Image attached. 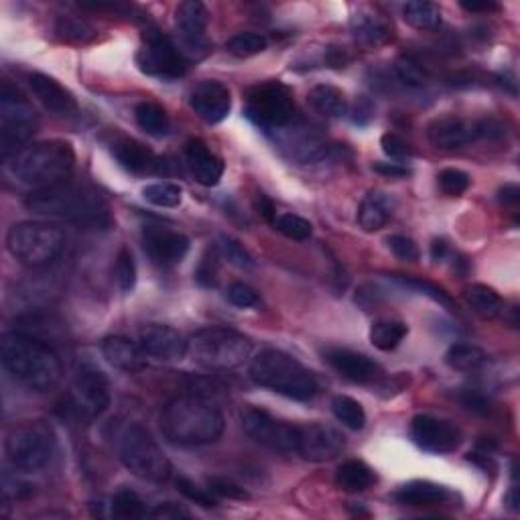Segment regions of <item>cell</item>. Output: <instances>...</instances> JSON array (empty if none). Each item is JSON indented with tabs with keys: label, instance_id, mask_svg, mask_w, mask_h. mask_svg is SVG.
<instances>
[{
	"label": "cell",
	"instance_id": "1",
	"mask_svg": "<svg viewBox=\"0 0 520 520\" xmlns=\"http://www.w3.org/2000/svg\"><path fill=\"white\" fill-rule=\"evenodd\" d=\"M0 360L6 372L35 393L55 388L63 376V366L52 346L23 332L4 333L0 340Z\"/></svg>",
	"mask_w": 520,
	"mask_h": 520
},
{
	"label": "cell",
	"instance_id": "2",
	"mask_svg": "<svg viewBox=\"0 0 520 520\" xmlns=\"http://www.w3.org/2000/svg\"><path fill=\"white\" fill-rule=\"evenodd\" d=\"M226 419L210 398L177 396L161 412V431L167 441L181 447L208 445L222 437Z\"/></svg>",
	"mask_w": 520,
	"mask_h": 520
},
{
	"label": "cell",
	"instance_id": "3",
	"mask_svg": "<svg viewBox=\"0 0 520 520\" xmlns=\"http://www.w3.org/2000/svg\"><path fill=\"white\" fill-rule=\"evenodd\" d=\"M28 212L37 216L66 220L84 226H102L110 222L108 202L88 185L60 183L47 189H37L25 199Z\"/></svg>",
	"mask_w": 520,
	"mask_h": 520
},
{
	"label": "cell",
	"instance_id": "4",
	"mask_svg": "<svg viewBox=\"0 0 520 520\" xmlns=\"http://www.w3.org/2000/svg\"><path fill=\"white\" fill-rule=\"evenodd\" d=\"M74 167L76 153L69 142L63 140L33 142L12 155L9 163L11 173L35 191L66 183Z\"/></svg>",
	"mask_w": 520,
	"mask_h": 520
},
{
	"label": "cell",
	"instance_id": "5",
	"mask_svg": "<svg viewBox=\"0 0 520 520\" xmlns=\"http://www.w3.org/2000/svg\"><path fill=\"white\" fill-rule=\"evenodd\" d=\"M248 376L256 384L295 401H311L317 395V380L308 368L281 350H262L252 358Z\"/></svg>",
	"mask_w": 520,
	"mask_h": 520
},
{
	"label": "cell",
	"instance_id": "6",
	"mask_svg": "<svg viewBox=\"0 0 520 520\" xmlns=\"http://www.w3.org/2000/svg\"><path fill=\"white\" fill-rule=\"evenodd\" d=\"M189 354L205 370L228 372L248 362L252 341L230 327H204L189 338Z\"/></svg>",
	"mask_w": 520,
	"mask_h": 520
},
{
	"label": "cell",
	"instance_id": "7",
	"mask_svg": "<svg viewBox=\"0 0 520 520\" xmlns=\"http://www.w3.org/2000/svg\"><path fill=\"white\" fill-rule=\"evenodd\" d=\"M6 248L20 265L41 268L60 259L66 248V234L53 224L20 222L6 234Z\"/></svg>",
	"mask_w": 520,
	"mask_h": 520
},
{
	"label": "cell",
	"instance_id": "8",
	"mask_svg": "<svg viewBox=\"0 0 520 520\" xmlns=\"http://www.w3.org/2000/svg\"><path fill=\"white\" fill-rule=\"evenodd\" d=\"M118 458L123 466L137 478L145 482H167L173 466L161 445L153 439L145 427L128 425L118 437Z\"/></svg>",
	"mask_w": 520,
	"mask_h": 520
},
{
	"label": "cell",
	"instance_id": "9",
	"mask_svg": "<svg viewBox=\"0 0 520 520\" xmlns=\"http://www.w3.org/2000/svg\"><path fill=\"white\" fill-rule=\"evenodd\" d=\"M39 128V114L17 88H0V151L4 159L27 147Z\"/></svg>",
	"mask_w": 520,
	"mask_h": 520
},
{
	"label": "cell",
	"instance_id": "10",
	"mask_svg": "<svg viewBox=\"0 0 520 520\" xmlns=\"http://www.w3.org/2000/svg\"><path fill=\"white\" fill-rule=\"evenodd\" d=\"M55 436L52 427L43 421H28L12 427L4 441L9 464L20 472H37L53 458Z\"/></svg>",
	"mask_w": 520,
	"mask_h": 520
},
{
	"label": "cell",
	"instance_id": "11",
	"mask_svg": "<svg viewBox=\"0 0 520 520\" xmlns=\"http://www.w3.org/2000/svg\"><path fill=\"white\" fill-rule=\"evenodd\" d=\"M246 116L267 132H281L293 124V94L281 82H265L246 92Z\"/></svg>",
	"mask_w": 520,
	"mask_h": 520
},
{
	"label": "cell",
	"instance_id": "12",
	"mask_svg": "<svg viewBox=\"0 0 520 520\" xmlns=\"http://www.w3.org/2000/svg\"><path fill=\"white\" fill-rule=\"evenodd\" d=\"M137 63L140 71L155 77H181L189 68V60L181 53L177 43L171 41L156 28H148L142 41L140 52L137 53Z\"/></svg>",
	"mask_w": 520,
	"mask_h": 520
},
{
	"label": "cell",
	"instance_id": "13",
	"mask_svg": "<svg viewBox=\"0 0 520 520\" xmlns=\"http://www.w3.org/2000/svg\"><path fill=\"white\" fill-rule=\"evenodd\" d=\"M242 429L256 444L281 453H297L299 425H291L275 419L270 412L248 407L242 412Z\"/></svg>",
	"mask_w": 520,
	"mask_h": 520
},
{
	"label": "cell",
	"instance_id": "14",
	"mask_svg": "<svg viewBox=\"0 0 520 520\" xmlns=\"http://www.w3.org/2000/svg\"><path fill=\"white\" fill-rule=\"evenodd\" d=\"M208 23H210V12L205 9L204 3L197 0H185L175 11V27L177 35H180V43L177 47L181 49V53L191 61L196 57H204L210 52V41H208Z\"/></svg>",
	"mask_w": 520,
	"mask_h": 520
},
{
	"label": "cell",
	"instance_id": "15",
	"mask_svg": "<svg viewBox=\"0 0 520 520\" xmlns=\"http://www.w3.org/2000/svg\"><path fill=\"white\" fill-rule=\"evenodd\" d=\"M346 450V437L338 429L324 423L301 425L297 433V455L313 464L336 460Z\"/></svg>",
	"mask_w": 520,
	"mask_h": 520
},
{
	"label": "cell",
	"instance_id": "16",
	"mask_svg": "<svg viewBox=\"0 0 520 520\" xmlns=\"http://www.w3.org/2000/svg\"><path fill=\"white\" fill-rule=\"evenodd\" d=\"M411 437L423 452L429 453H452L460 450L464 436L460 427L447 419L433 415H417L411 421Z\"/></svg>",
	"mask_w": 520,
	"mask_h": 520
},
{
	"label": "cell",
	"instance_id": "17",
	"mask_svg": "<svg viewBox=\"0 0 520 520\" xmlns=\"http://www.w3.org/2000/svg\"><path fill=\"white\" fill-rule=\"evenodd\" d=\"M142 352L161 362H181L189 354V340L175 327L165 324H148L139 332Z\"/></svg>",
	"mask_w": 520,
	"mask_h": 520
},
{
	"label": "cell",
	"instance_id": "18",
	"mask_svg": "<svg viewBox=\"0 0 520 520\" xmlns=\"http://www.w3.org/2000/svg\"><path fill=\"white\" fill-rule=\"evenodd\" d=\"M74 395L77 404L92 417L102 415L110 407V382L102 370L84 362L76 368Z\"/></svg>",
	"mask_w": 520,
	"mask_h": 520
},
{
	"label": "cell",
	"instance_id": "19",
	"mask_svg": "<svg viewBox=\"0 0 520 520\" xmlns=\"http://www.w3.org/2000/svg\"><path fill=\"white\" fill-rule=\"evenodd\" d=\"M189 238L181 232L169 230L161 226H147L142 230V246L148 259L155 260L156 265H177L189 252Z\"/></svg>",
	"mask_w": 520,
	"mask_h": 520
},
{
	"label": "cell",
	"instance_id": "20",
	"mask_svg": "<svg viewBox=\"0 0 520 520\" xmlns=\"http://www.w3.org/2000/svg\"><path fill=\"white\" fill-rule=\"evenodd\" d=\"M189 104L199 118L205 120L208 124H218L222 123L232 110L230 90H228L222 82L213 80L199 82L196 88L191 90Z\"/></svg>",
	"mask_w": 520,
	"mask_h": 520
},
{
	"label": "cell",
	"instance_id": "21",
	"mask_svg": "<svg viewBox=\"0 0 520 520\" xmlns=\"http://www.w3.org/2000/svg\"><path fill=\"white\" fill-rule=\"evenodd\" d=\"M433 147L441 151H455L478 140V120H468L461 116H445L433 120L427 128Z\"/></svg>",
	"mask_w": 520,
	"mask_h": 520
},
{
	"label": "cell",
	"instance_id": "22",
	"mask_svg": "<svg viewBox=\"0 0 520 520\" xmlns=\"http://www.w3.org/2000/svg\"><path fill=\"white\" fill-rule=\"evenodd\" d=\"M325 360L340 376L344 379L352 380V382H374L380 379L382 368L376 364L372 358L368 356L354 352V350H346V348H333V350L325 352Z\"/></svg>",
	"mask_w": 520,
	"mask_h": 520
},
{
	"label": "cell",
	"instance_id": "23",
	"mask_svg": "<svg viewBox=\"0 0 520 520\" xmlns=\"http://www.w3.org/2000/svg\"><path fill=\"white\" fill-rule=\"evenodd\" d=\"M28 88L43 104V108L53 112L55 116H74L77 112L74 94L68 88H63L60 82L53 80V77L35 71V74L28 76Z\"/></svg>",
	"mask_w": 520,
	"mask_h": 520
},
{
	"label": "cell",
	"instance_id": "24",
	"mask_svg": "<svg viewBox=\"0 0 520 520\" xmlns=\"http://www.w3.org/2000/svg\"><path fill=\"white\" fill-rule=\"evenodd\" d=\"M185 159L196 181L204 188L218 185L224 175V163L220 156L205 145L202 139H191L185 147Z\"/></svg>",
	"mask_w": 520,
	"mask_h": 520
},
{
	"label": "cell",
	"instance_id": "25",
	"mask_svg": "<svg viewBox=\"0 0 520 520\" xmlns=\"http://www.w3.org/2000/svg\"><path fill=\"white\" fill-rule=\"evenodd\" d=\"M100 350H102V356L110 366L123 370V372H128V374L140 372L147 364L145 362L147 354L142 352L140 344L124 336L106 338L102 341V346H100Z\"/></svg>",
	"mask_w": 520,
	"mask_h": 520
},
{
	"label": "cell",
	"instance_id": "26",
	"mask_svg": "<svg viewBox=\"0 0 520 520\" xmlns=\"http://www.w3.org/2000/svg\"><path fill=\"white\" fill-rule=\"evenodd\" d=\"M350 28L354 37L366 47L387 45L395 37L393 25L382 14L368 9L354 12V17L350 19Z\"/></svg>",
	"mask_w": 520,
	"mask_h": 520
},
{
	"label": "cell",
	"instance_id": "27",
	"mask_svg": "<svg viewBox=\"0 0 520 520\" xmlns=\"http://www.w3.org/2000/svg\"><path fill=\"white\" fill-rule=\"evenodd\" d=\"M447 498L450 490L429 480H412L395 492V500L404 507H439Z\"/></svg>",
	"mask_w": 520,
	"mask_h": 520
},
{
	"label": "cell",
	"instance_id": "28",
	"mask_svg": "<svg viewBox=\"0 0 520 520\" xmlns=\"http://www.w3.org/2000/svg\"><path fill=\"white\" fill-rule=\"evenodd\" d=\"M395 204L384 191H370L358 208V224L364 232H379L393 218Z\"/></svg>",
	"mask_w": 520,
	"mask_h": 520
},
{
	"label": "cell",
	"instance_id": "29",
	"mask_svg": "<svg viewBox=\"0 0 520 520\" xmlns=\"http://www.w3.org/2000/svg\"><path fill=\"white\" fill-rule=\"evenodd\" d=\"M114 156L120 163V167H124L128 173L134 175H145L148 171H155L156 159L153 151L142 142L134 139H123L114 145Z\"/></svg>",
	"mask_w": 520,
	"mask_h": 520
},
{
	"label": "cell",
	"instance_id": "30",
	"mask_svg": "<svg viewBox=\"0 0 520 520\" xmlns=\"http://www.w3.org/2000/svg\"><path fill=\"white\" fill-rule=\"evenodd\" d=\"M308 100L311 108L325 118H341L348 114V98L336 85L319 84L309 90Z\"/></svg>",
	"mask_w": 520,
	"mask_h": 520
},
{
	"label": "cell",
	"instance_id": "31",
	"mask_svg": "<svg viewBox=\"0 0 520 520\" xmlns=\"http://www.w3.org/2000/svg\"><path fill=\"white\" fill-rule=\"evenodd\" d=\"M464 297L476 316H480L484 319H496L504 311L500 295H498L492 287H488V284L482 283L469 284L464 291Z\"/></svg>",
	"mask_w": 520,
	"mask_h": 520
},
{
	"label": "cell",
	"instance_id": "32",
	"mask_svg": "<svg viewBox=\"0 0 520 520\" xmlns=\"http://www.w3.org/2000/svg\"><path fill=\"white\" fill-rule=\"evenodd\" d=\"M376 482V476L364 461L350 460L346 464H341L336 476V484L344 492H364Z\"/></svg>",
	"mask_w": 520,
	"mask_h": 520
},
{
	"label": "cell",
	"instance_id": "33",
	"mask_svg": "<svg viewBox=\"0 0 520 520\" xmlns=\"http://www.w3.org/2000/svg\"><path fill=\"white\" fill-rule=\"evenodd\" d=\"M409 325L398 319H380L370 327V341L382 352H393L407 338Z\"/></svg>",
	"mask_w": 520,
	"mask_h": 520
},
{
	"label": "cell",
	"instance_id": "34",
	"mask_svg": "<svg viewBox=\"0 0 520 520\" xmlns=\"http://www.w3.org/2000/svg\"><path fill=\"white\" fill-rule=\"evenodd\" d=\"M488 356L478 346L453 344L445 354V364L458 372H476L486 366Z\"/></svg>",
	"mask_w": 520,
	"mask_h": 520
},
{
	"label": "cell",
	"instance_id": "35",
	"mask_svg": "<svg viewBox=\"0 0 520 520\" xmlns=\"http://www.w3.org/2000/svg\"><path fill=\"white\" fill-rule=\"evenodd\" d=\"M134 120L151 137H165L171 131V120L163 106L155 102H140L134 108Z\"/></svg>",
	"mask_w": 520,
	"mask_h": 520
},
{
	"label": "cell",
	"instance_id": "36",
	"mask_svg": "<svg viewBox=\"0 0 520 520\" xmlns=\"http://www.w3.org/2000/svg\"><path fill=\"white\" fill-rule=\"evenodd\" d=\"M403 17L411 27L419 31H436L441 25V11L437 4L425 3V0H411L404 4Z\"/></svg>",
	"mask_w": 520,
	"mask_h": 520
},
{
	"label": "cell",
	"instance_id": "37",
	"mask_svg": "<svg viewBox=\"0 0 520 520\" xmlns=\"http://www.w3.org/2000/svg\"><path fill=\"white\" fill-rule=\"evenodd\" d=\"M332 411H333V415H336L338 421L341 425H346L348 429H352V431L364 429V425H366L364 407H362L358 401H354L352 396H346V395L333 396Z\"/></svg>",
	"mask_w": 520,
	"mask_h": 520
},
{
	"label": "cell",
	"instance_id": "38",
	"mask_svg": "<svg viewBox=\"0 0 520 520\" xmlns=\"http://www.w3.org/2000/svg\"><path fill=\"white\" fill-rule=\"evenodd\" d=\"M110 512L114 518H145L148 516V507L145 500L132 490H120V492L114 494Z\"/></svg>",
	"mask_w": 520,
	"mask_h": 520
},
{
	"label": "cell",
	"instance_id": "39",
	"mask_svg": "<svg viewBox=\"0 0 520 520\" xmlns=\"http://www.w3.org/2000/svg\"><path fill=\"white\" fill-rule=\"evenodd\" d=\"M142 197L156 208H177L183 199V189L177 183L169 181L151 183L142 189Z\"/></svg>",
	"mask_w": 520,
	"mask_h": 520
},
{
	"label": "cell",
	"instance_id": "40",
	"mask_svg": "<svg viewBox=\"0 0 520 520\" xmlns=\"http://www.w3.org/2000/svg\"><path fill=\"white\" fill-rule=\"evenodd\" d=\"M267 47H268L267 37L259 33H238V35H234L232 39H228L226 43L228 53H232L234 57H242V60L259 55L265 52Z\"/></svg>",
	"mask_w": 520,
	"mask_h": 520
},
{
	"label": "cell",
	"instance_id": "41",
	"mask_svg": "<svg viewBox=\"0 0 520 520\" xmlns=\"http://www.w3.org/2000/svg\"><path fill=\"white\" fill-rule=\"evenodd\" d=\"M55 33L60 35L63 41H71V43H88L96 37L94 27L88 25L84 19H77V17H60L57 19Z\"/></svg>",
	"mask_w": 520,
	"mask_h": 520
},
{
	"label": "cell",
	"instance_id": "42",
	"mask_svg": "<svg viewBox=\"0 0 520 520\" xmlns=\"http://www.w3.org/2000/svg\"><path fill=\"white\" fill-rule=\"evenodd\" d=\"M114 276H116V284L123 293H131L137 284V265H134V256L123 246L116 254V265H114Z\"/></svg>",
	"mask_w": 520,
	"mask_h": 520
},
{
	"label": "cell",
	"instance_id": "43",
	"mask_svg": "<svg viewBox=\"0 0 520 520\" xmlns=\"http://www.w3.org/2000/svg\"><path fill=\"white\" fill-rule=\"evenodd\" d=\"M216 251L220 252V256H222L224 260H228L234 267L244 268V270L254 268V259L251 256V252H248L236 238L220 236Z\"/></svg>",
	"mask_w": 520,
	"mask_h": 520
},
{
	"label": "cell",
	"instance_id": "44",
	"mask_svg": "<svg viewBox=\"0 0 520 520\" xmlns=\"http://www.w3.org/2000/svg\"><path fill=\"white\" fill-rule=\"evenodd\" d=\"M393 281L396 284H401V287H404V289H411V291H415V293L427 295L436 303L444 305V308H447V309H453V301L450 297H447L444 289L437 287V284H433L429 281H421V279H412V276H401V275L393 276Z\"/></svg>",
	"mask_w": 520,
	"mask_h": 520
},
{
	"label": "cell",
	"instance_id": "45",
	"mask_svg": "<svg viewBox=\"0 0 520 520\" xmlns=\"http://www.w3.org/2000/svg\"><path fill=\"white\" fill-rule=\"evenodd\" d=\"M396 76L407 88L412 90H421L429 84V74H427V69L421 63L412 60V57H401V60L396 61Z\"/></svg>",
	"mask_w": 520,
	"mask_h": 520
},
{
	"label": "cell",
	"instance_id": "46",
	"mask_svg": "<svg viewBox=\"0 0 520 520\" xmlns=\"http://www.w3.org/2000/svg\"><path fill=\"white\" fill-rule=\"evenodd\" d=\"M273 226L283 234V236H287L291 240H299V242L308 240L313 232V228L308 220L301 216H295V213H281V216H276Z\"/></svg>",
	"mask_w": 520,
	"mask_h": 520
},
{
	"label": "cell",
	"instance_id": "47",
	"mask_svg": "<svg viewBox=\"0 0 520 520\" xmlns=\"http://www.w3.org/2000/svg\"><path fill=\"white\" fill-rule=\"evenodd\" d=\"M437 181H439L441 191L453 197L466 194V191L469 189V185H472V180H469V175L466 173V171L453 169V167L441 171V173L437 175Z\"/></svg>",
	"mask_w": 520,
	"mask_h": 520
},
{
	"label": "cell",
	"instance_id": "48",
	"mask_svg": "<svg viewBox=\"0 0 520 520\" xmlns=\"http://www.w3.org/2000/svg\"><path fill=\"white\" fill-rule=\"evenodd\" d=\"M177 490H180V492L188 498V500L196 502L204 508H213L218 504L216 498H213V494L210 492V488L205 490L202 486H197L196 482L185 478V476H180V478H177Z\"/></svg>",
	"mask_w": 520,
	"mask_h": 520
},
{
	"label": "cell",
	"instance_id": "49",
	"mask_svg": "<svg viewBox=\"0 0 520 520\" xmlns=\"http://www.w3.org/2000/svg\"><path fill=\"white\" fill-rule=\"evenodd\" d=\"M380 147H382L384 155L390 156V159H395V161H407L412 156V147L409 145L407 140H404L403 137H398V134H395V132L382 134Z\"/></svg>",
	"mask_w": 520,
	"mask_h": 520
},
{
	"label": "cell",
	"instance_id": "50",
	"mask_svg": "<svg viewBox=\"0 0 520 520\" xmlns=\"http://www.w3.org/2000/svg\"><path fill=\"white\" fill-rule=\"evenodd\" d=\"M387 246L393 251L396 259L407 260V262L419 260V248L415 244V240L401 236V234H393V236L387 238Z\"/></svg>",
	"mask_w": 520,
	"mask_h": 520
},
{
	"label": "cell",
	"instance_id": "51",
	"mask_svg": "<svg viewBox=\"0 0 520 520\" xmlns=\"http://www.w3.org/2000/svg\"><path fill=\"white\" fill-rule=\"evenodd\" d=\"M208 486L212 494H216L220 498H228V500H248V498H251L244 488H240L238 484H234L232 480H226V478H210Z\"/></svg>",
	"mask_w": 520,
	"mask_h": 520
},
{
	"label": "cell",
	"instance_id": "52",
	"mask_svg": "<svg viewBox=\"0 0 520 520\" xmlns=\"http://www.w3.org/2000/svg\"><path fill=\"white\" fill-rule=\"evenodd\" d=\"M218 259H220L218 251H208V254L204 256L202 262H199L197 270H196V279L199 284H204V287H213V284H216Z\"/></svg>",
	"mask_w": 520,
	"mask_h": 520
},
{
	"label": "cell",
	"instance_id": "53",
	"mask_svg": "<svg viewBox=\"0 0 520 520\" xmlns=\"http://www.w3.org/2000/svg\"><path fill=\"white\" fill-rule=\"evenodd\" d=\"M228 299H230L232 305H236V308H254L256 303H259V293L251 287V284L246 283H232L230 289H228Z\"/></svg>",
	"mask_w": 520,
	"mask_h": 520
},
{
	"label": "cell",
	"instance_id": "54",
	"mask_svg": "<svg viewBox=\"0 0 520 520\" xmlns=\"http://www.w3.org/2000/svg\"><path fill=\"white\" fill-rule=\"evenodd\" d=\"M460 403L464 404L468 411L476 412V415H488L490 412V398L476 388H468L460 395Z\"/></svg>",
	"mask_w": 520,
	"mask_h": 520
},
{
	"label": "cell",
	"instance_id": "55",
	"mask_svg": "<svg viewBox=\"0 0 520 520\" xmlns=\"http://www.w3.org/2000/svg\"><path fill=\"white\" fill-rule=\"evenodd\" d=\"M148 516H155V518H191L189 510L181 508L180 504H175V502L159 504V507H155L151 512H148Z\"/></svg>",
	"mask_w": 520,
	"mask_h": 520
},
{
	"label": "cell",
	"instance_id": "56",
	"mask_svg": "<svg viewBox=\"0 0 520 520\" xmlns=\"http://www.w3.org/2000/svg\"><path fill=\"white\" fill-rule=\"evenodd\" d=\"M504 137V126L494 118L478 120V139L500 140Z\"/></svg>",
	"mask_w": 520,
	"mask_h": 520
},
{
	"label": "cell",
	"instance_id": "57",
	"mask_svg": "<svg viewBox=\"0 0 520 520\" xmlns=\"http://www.w3.org/2000/svg\"><path fill=\"white\" fill-rule=\"evenodd\" d=\"M352 61L350 53H348L346 47H338V45H332L327 47L325 52V63L333 69H344L348 63Z\"/></svg>",
	"mask_w": 520,
	"mask_h": 520
},
{
	"label": "cell",
	"instance_id": "58",
	"mask_svg": "<svg viewBox=\"0 0 520 520\" xmlns=\"http://www.w3.org/2000/svg\"><path fill=\"white\" fill-rule=\"evenodd\" d=\"M374 116V106L368 98H360L352 110V123L354 124H366Z\"/></svg>",
	"mask_w": 520,
	"mask_h": 520
},
{
	"label": "cell",
	"instance_id": "59",
	"mask_svg": "<svg viewBox=\"0 0 520 520\" xmlns=\"http://www.w3.org/2000/svg\"><path fill=\"white\" fill-rule=\"evenodd\" d=\"M498 199H500V204L507 205V208L516 210L520 202V188L516 183H507L504 188H500V191H498Z\"/></svg>",
	"mask_w": 520,
	"mask_h": 520
},
{
	"label": "cell",
	"instance_id": "60",
	"mask_svg": "<svg viewBox=\"0 0 520 520\" xmlns=\"http://www.w3.org/2000/svg\"><path fill=\"white\" fill-rule=\"evenodd\" d=\"M372 169L380 175L393 177V180H401V177H407L411 173L407 167L398 165V163H374Z\"/></svg>",
	"mask_w": 520,
	"mask_h": 520
},
{
	"label": "cell",
	"instance_id": "61",
	"mask_svg": "<svg viewBox=\"0 0 520 520\" xmlns=\"http://www.w3.org/2000/svg\"><path fill=\"white\" fill-rule=\"evenodd\" d=\"M256 204H259V210H260V213H262V218H265L267 222L275 224L276 212H275L273 202H270V199H268L265 194H259V199H256Z\"/></svg>",
	"mask_w": 520,
	"mask_h": 520
},
{
	"label": "cell",
	"instance_id": "62",
	"mask_svg": "<svg viewBox=\"0 0 520 520\" xmlns=\"http://www.w3.org/2000/svg\"><path fill=\"white\" fill-rule=\"evenodd\" d=\"M447 254H450V246H447V242L444 238H437L436 242L431 244V259L436 262H444L447 259Z\"/></svg>",
	"mask_w": 520,
	"mask_h": 520
},
{
	"label": "cell",
	"instance_id": "63",
	"mask_svg": "<svg viewBox=\"0 0 520 520\" xmlns=\"http://www.w3.org/2000/svg\"><path fill=\"white\" fill-rule=\"evenodd\" d=\"M461 9L468 12H488V11H496L498 6L494 3H461Z\"/></svg>",
	"mask_w": 520,
	"mask_h": 520
},
{
	"label": "cell",
	"instance_id": "64",
	"mask_svg": "<svg viewBox=\"0 0 520 520\" xmlns=\"http://www.w3.org/2000/svg\"><path fill=\"white\" fill-rule=\"evenodd\" d=\"M504 502H507V507H508L512 512H516V510L520 508V504H518V490H516V486H512V488H510V492L507 494V498H504Z\"/></svg>",
	"mask_w": 520,
	"mask_h": 520
}]
</instances>
